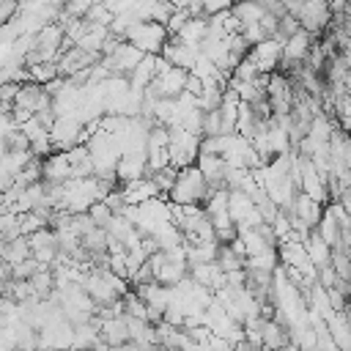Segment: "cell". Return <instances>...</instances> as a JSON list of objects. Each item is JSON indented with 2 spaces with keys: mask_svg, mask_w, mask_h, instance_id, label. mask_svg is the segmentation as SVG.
Wrapping results in <instances>:
<instances>
[{
  "mask_svg": "<svg viewBox=\"0 0 351 351\" xmlns=\"http://www.w3.org/2000/svg\"><path fill=\"white\" fill-rule=\"evenodd\" d=\"M27 239H30L33 255H36L44 266H55V263H58V258H60V239H58V233H55L49 225L36 228L33 233H27Z\"/></svg>",
  "mask_w": 351,
  "mask_h": 351,
  "instance_id": "cell-3",
  "label": "cell"
},
{
  "mask_svg": "<svg viewBox=\"0 0 351 351\" xmlns=\"http://www.w3.org/2000/svg\"><path fill=\"white\" fill-rule=\"evenodd\" d=\"M101 340L107 343V346H126L129 343V321H126V315H112V318H104V324H101Z\"/></svg>",
  "mask_w": 351,
  "mask_h": 351,
  "instance_id": "cell-5",
  "label": "cell"
},
{
  "mask_svg": "<svg viewBox=\"0 0 351 351\" xmlns=\"http://www.w3.org/2000/svg\"><path fill=\"white\" fill-rule=\"evenodd\" d=\"M88 211H90V217H93V222H96L99 228H110V222H112V217H115V211H112L104 200H93V203L88 206Z\"/></svg>",
  "mask_w": 351,
  "mask_h": 351,
  "instance_id": "cell-10",
  "label": "cell"
},
{
  "mask_svg": "<svg viewBox=\"0 0 351 351\" xmlns=\"http://www.w3.org/2000/svg\"><path fill=\"white\" fill-rule=\"evenodd\" d=\"M186 93H192V96L200 99V93H203V82H200V77L189 74V80H186Z\"/></svg>",
  "mask_w": 351,
  "mask_h": 351,
  "instance_id": "cell-15",
  "label": "cell"
},
{
  "mask_svg": "<svg viewBox=\"0 0 351 351\" xmlns=\"http://www.w3.org/2000/svg\"><path fill=\"white\" fill-rule=\"evenodd\" d=\"M19 8H22V0H0V22L8 25L11 16H14Z\"/></svg>",
  "mask_w": 351,
  "mask_h": 351,
  "instance_id": "cell-12",
  "label": "cell"
},
{
  "mask_svg": "<svg viewBox=\"0 0 351 351\" xmlns=\"http://www.w3.org/2000/svg\"><path fill=\"white\" fill-rule=\"evenodd\" d=\"M66 159H69V167H71V178H88V176L96 173L93 159H90V154H85V148L66 151Z\"/></svg>",
  "mask_w": 351,
  "mask_h": 351,
  "instance_id": "cell-7",
  "label": "cell"
},
{
  "mask_svg": "<svg viewBox=\"0 0 351 351\" xmlns=\"http://www.w3.org/2000/svg\"><path fill=\"white\" fill-rule=\"evenodd\" d=\"M261 5H263V11H266V14H271V16H277V19L288 14L285 0H261Z\"/></svg>",
  "mask_w": 351,
  "mask_h": 351,
  "instance_id": "cell-14",
  "label": "cell"
},
{
  "mask_svg": "<svg viewBox=\"0 0 351 351\" xmlns=\"http://www.w3.org/2000/svg\"><path fill=\"white\" fill-rule=\"evenodd\" d=\"M326 299H329V304H332V310H335V313H343V310H346V304H348V299H346L335 285H332V288H326Z\"/></svg>",
  "mask_w": 351,
  "mask_h": 351,
  "instance_id": "cell-13",
  "label": "cell"
},
{
  "mask_svg": "<svg viewBox=\"0 0 351 351\" xmlns=\"http://www.w3.org/2000/svg\"><path fill=\"white\" fill-rule=\"evenodd\" d=\"M30 77L33 80H38V82H49V80H55V77H60V69H58V60H41V63H36V66H30Z\"/></svg>",
  "mask_w": 351,
  "mask_h": 351,
  "instance_id": "cell-9",
  "label": "cell"
},
{
  "mask_svg": "<svg viewBox=\"0 0 351 351\" xmlns=\"http://www.w3.org/2000/svg\"><path fill=\"white\" fill-rule=\"evenodd\" d=\"M115 214H126V206H129V197H126V192H121V189H112V192H107L104 197H101Z\"/></svg>",
  "mask_w": 351,
  "mask_h": 351,
  "instance_id": "cell-11",
  "label": "cell"
},
{
  "mask_svg": "<svg viewBox=\"0 0 351 351\" xmlns=\"http://www.w3.org/2000/svg\"><path fill=\"white\" fill-rule=\"evenodd\" d=\"M299 30H302L299 16H296V14H285V16H280V19H277V36H274V41L285 47V44H288Z\"/></svg>",
  "mask_w": 351,
  "mask_h": 351,
  "instance_id": "cell-8",
  "label": "cell"
},
{
  "mask_svg": "<svg viewBox=\"0 0 351 351\" xmlns=\"http://www.w3.org/2000/svg\"><path fill=\"white\" fill-rule=\"evenodd\" d=\"M167 27L162 22H132V27L126 30V38L140 47L143 52H159L162 44H167Z\"/></svg>",
  "mask_w": 351,
  "mask_h": 351,
  "instance_id": "cell-2",
  "label": "cell"
},
{
  "mask_svg": "<svg viewBox=\"0 0 351 351\" xmlns=\"http://www.w3.org/2000/svg\"><path fill=\"white\" fill-rule=\"evenodd\" d=\"M211 192H214V189L208 186L206 173H203L197 165L181 167L178 181H176V186L170 189V195H173V200H176L178 206H195V203H206Z\"/></svg>",
  "mask_w": 351,
  "mask_h": 351,
  "instance_id": "cell-1",
  "label": "cell"
},
{
  "mask_svg": "<svg viewBox=\"0 0 351 351\" xmlns=\"http://www.w3.org/2000/svg\"><path fill=\"white\" fill-rule=\"evenodd\" d=\"M296 16H299V22H302L304 30H310V33L318 36V33H324V27L332 19V3L329 0H304L302 11Z\"/></svg>",
  "mask_w": 351,
  "mask_h": 351,
  "instance_id": "cell-4",
  "label": "cell"
},
{
  "mask_svg": "<svg viewBox=\"0 0 351 351\" xmlns=\"http://www.w3.org/2000/svg\"><path fill=\"white\" fill-rule=\"evenodd\" d=\"M30 255H33V250H30L27 233H22V236H16L11 241H0V258H5L11 263H19V261H25Z\"/></svg>",
  "mask_w": 351,
  "mask_h": 351,
  "instance_id": "cell-6",
  "label": "cell"
}]
</instances>
